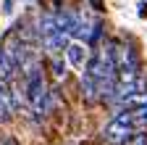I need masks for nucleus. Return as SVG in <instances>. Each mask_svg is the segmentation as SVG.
<instances>
[{
	"mask_svg": "<svg viewBox=\"0 0 147 145\" xmlns=\"http://www.w3.org/2000/svg\"><path fill=\"white\" fill-rule=\"evenodd\" d=\"M24 93H26V100L32 103V108L37 114H47L50 111V93H47V84H45V77H42V69L26 77Z\"/></svg>",
	"mask_w": 147,
	"mask_h": 145,
	"instance_id": "nucleus-1",
	"label": "nucleus"
},
{
	"mask_svg": "<svg viewBox=\"0 0 147 145\" xmlns=\"http://www.w3.org/2000/svg\"><path fill=\"white\" fill-rule=\"evenodd\" d=\"M137 132V127H134V119L129 111H118L113 119H110L105 124V129H102V137L108 142H116V145H123L129 137H131Z\"/></svg>",
	"mask_w": 147,
	"mask_h": 145,
	"instance_id": "nucleus-2",
	"label": "nucleus"
},
{
	"mask_svg": "<svg viewBox=\"0 0 147 145\" xmlns=\"http://www.w3.org/2000/svg\"><path fill=\"white\" fill-rule=\"evenodd\" d=\"M37 34H40V40H42L45 50H50L53 56H58L61 50L68 48V37L58 32V27H55V19H53V16H42V19H40V29H37Z\"/></svg>",
	"mask_w": 147,
	"mask_h": 145,
	"instance_id": "nucleus-3",
	"label": "nucleus"
},
{
	"mask_svg": "<svg viewBox=\"0 0 147 145\" xmlns=\"http://www.w3.org/2000/svg\"><path fill=\"white\" fill-rule=\"evenodd\" d=\"M66 56H68V63H71L74 69H84L87 61H89V50H87L84 42H68Z\"/></svg>",
	"mask_w": 147,
	"mask_h": 145,
	"instance_id": "nucleus-4",
	"label": "nucleus"
},
{
	"mask_svg": "<svg viewBox=\"0 0 147 145\" xmlns=\"http://www.w3.org/2000/svg\"><path fill=\"white\" fill-rule=\"evenodd\" d=\"M53 19H55V27H58V32H61V34H66V37H71L74 29H76L79 16H74V13H68V11H63V8H61L58 13L53 16Z\"/></svg>",
	"mask_w": 147,
	"mask_h": 145,
	"instance_id": "nucleus-5",
	"label": "nucleus"
},
{
	"mask_svg": "<svg viewBox=\"0 0 147 145\" xmlns=\"http://www.w3.org/2000/svg\"><path fill=\"white\" fill-rule=\"evenodd\" d=\"M147 106V90H139V93H131V95H126L123 100L116 103L118 111H134V108H142Z\"/></svg>",
	"mask_w": 147,
	"mask_h": 145,
	"instance_id": "nucleus-6",
	"label": "nucleus"
},
{
	"mask_svg": "<svg viewBox=\"0 0 147 145\" xmlns=\"http://www.w3.org/2000/svg\"><path fill=\"white\" fill-rule=\"evenodd\" d=\"M82 98H84L87 103H95V100L100 98V93H97V82L92 79L87 71L82 74Z\"/></svg>",
	"mask_w": 147,
	"mask_h": 145,
	"instance_id": "nucleus-7",
	"label": "nucleus"
},
{
	"mask_svg": "<svg viewBox=\"0 0 147 145\" xmlns=\"http://www.w3.org/2000/svg\"><path fill=\"white\" fill-rule=\"evenodd\" d=\"M13 74H16V63L8 58V53L0 48V79L8 82V79H13Z\"/></svg>",
	"mask_w": 147,
	"mask_h": 145,
	"instance_id": "nucleus-8",
	"label": "nucleus"
},
{
	"mask_svg": "<svg viewBox=\"0 0 147 145\" xmlns=\"http://www.w3.org/2000/svg\"><path fill=\"white\" fill-rule=\"evenodd\" d=\"M129 114H131V119H134L137 132H144V129H147V106H142V108H134V111H129Z\"/></svg>",
	"mask_w": 147,
	"mask_h": 145,
	"instance_id": "nucleus-9",
	"label": "nucleus"
},
{
	"mask_svg": "<svg viewBox=\"0 0 147 145\" xmlns=\"http://www.w3.org/2000/svg\"><path fill=\"white\" fill-rule=\"evenodd\" d=\"M53 77L55 79H66V74H68V71H66V63L61 61V56H53Z\"/></svg>",
	"mask_w": 147,
	"mask_h": 145,
	"instance_id": "nucleus-10",
	"label": "nucleus"
},
{
	"mask_svg": "<svg viewBox=\"0 0 147 145\" xmlns=\"http://www.w3.org/2000/svg\"><path fill=\"white\" fill-rule=\"evenodd\" d=\"M13 111H11V106H8V98H5V90L0 93V121H11Z\"/></svg>",
	"mask_w": 147,
	"mask_h": 145,
	"instance_id": "nucleus-11",
	"label": "nucleus"
},
{
	"mask_svg": "<svg viewBox=\"0 0 147 145\" xmlns=\"http://www.w3.org/2000/svg\"><path fill=\"white\" fill-rule=\"evenodd\" d=\"M123 145H147V132H134Z\"/></svg>",
	"mask_w": 147,
	"mask_h": 145,
	"instance_id": "nucleus-12",
	"label": "nucleus"
},
{
	"mask_svg": "<svg viewBox=\"0 0 147 145\" xmlns=\"http://www.w3.org/2000/svg\"><path fill=\"white\" fill-rule=\"evenodd\" d=\"M0 145H21V142H18V140H16L13 135H5L3 140H0Z\"/></svg>",
	"mask_w": 147,
	"mask_h": 145,
	"instance_id": "nucleus-13",
	"label": "nucleus"
},
{
	"mask_svg": "<svg viewBox=\"0 0 147 145\" xmlns=\"http://www.w3.org/2000/svg\"><path fill=\"white\" fill-rule=\"evenodd\" d=\"M89 3H92V8H95V11H105V5H102V0H89Z\"/></svg>",
	"mask_w": 147,
	"mask_h": 145,
	"instance_id": "nucleus-14",
	"label": "nucleus"
},
{
	"mask_svg": "<svg viewBox=\"0 0 147 145\" xmlns=\"http://www.w3.org/2000/svg\"><path fill=\"white\" fill-rule=\"evenodd\" d=\"M139 16H147V3H144V0L139 3Z\"/></svg>",
	"mask_w": 147,
	"mask_h": 145,
	"instance_id": "nucleus-15",
	"label": "nucleus"
},
{
	"mask_svg": "<svg viewBox=\"0 0 147 145\" xmlns=\"http://www.w3.org/2000/svg\"><path fill=\"white\" fill-rule=\"evenodd\" d=\"M3 11H5V13H11V11H13V0H5V8H3Z\"/></svg>",
	"mask_w": 147,
	"mask_h": 145,
	"instance_id": "nucleus-16",
	"label": "nucleus"
},
{
	"mask_svg": "<svg viewBox=\"0 0 147 145\" xmlns=\"http://www.w3.org/2000/svg\"><path fill=\"white\" fill-rule=\"evenodd\" d=\"M3 90H5V82H3V79H0V93H3Z\"/></svg>",
	"mask_w": 147,
	"mask_h": 145,
	"instance_id": "nucleus-17",
	"label": "nucleus"
}]
</instances>
